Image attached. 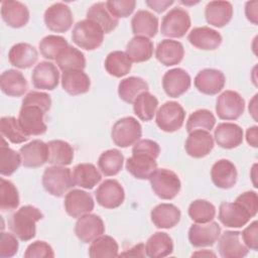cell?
<instances>
[{"mask_svg":"<svg viewBox=\"0 0 258 258\" xmlns=\"http://www.w3.org/2000/svg\"><path fill=\"white\" fill-rule=\"evenodd\" d=\"M43 218L41 211L34 206L19 208L9 219L10 231L21 241H29L35 237L36 223Z\"/></svg>","mask_w":258,"mask_h":258,"instance_id":"1","label":"cell"},{"mask_svg":"<svg viewBox=\"0 0 258 258\" xmlns=\"http://www.w3.org/2000/svg\"><path fill=\"white\" fill-rule=\"evenodd\" d=\"M44 189L53 197L60 198L75 186L71 169L66 166L52 165L46 167L41 178Z\"/></svg>","mask_w":258,"mask_h":258,"instance_id":"2","label":"cell"},{"mask_svg":"<svg viewBox=\"0 0 258 258\" xmlns=\"http://www.w3.org/2000/svg\"><path fill=\"white\" fill-rule=\"evenodd\" d=\"M104 31L100 25L90 19L77 22L72 31L75 44L86 50H94L101 46L104 40Z\"/></svg>","mask_w":258,"mask_h":258,"instance_id":"3","label":"cell"},{"mask_svg":"<svg viewBox=\"0 0 258 258\" xmlns=\"http://www.w3.org/2000/svg\"><path fill=\"white\" fill-rule=\"evenodd\" d=\"M149 181L154 194L162 200L174 199L181 187L177 174L167 168H156L150 175Z\"/></svg>","mask_w":258,"mask_h":258,"instance_id":"4","label":"cell"},{"mask_svg":"<svg viewBox=\"0 0 258 258\" xmlns=\"http://www.w3.org/2000/svg\"><path fill=\"white\" fill-rule=\"evenodd\" d=\"M142 135V127L134 117H124L116 121L111 130L113 142L121 148L134 145Z\"/></svg>","mask_w":258,"mask_h":258,"instance_id":"5","label":"cell"},{"mask_svg":"<svg viewBox=\"0 0 258 258\" xmlns=\"http://www.w3.org/2000/svg\"><path fill=\"white\" fill-rule=\"evenodd\" d=\"M184 118L185 111L183 107L175 101H168L162 104L156 112L155 122L159 129L171 133L182 127Z\"/></svg>","mask_w":258,"mask_h":258,"instance_id":"6","label":"cell"},{"mask_svg":"<svg viewBox=\"0 0 258 258\" xmlns=\"http://www.w3.org/2000/svg\"><path fill=\"white\" fill-rule=\"evenodd\" d=\"M189 27L190 17L188 12L181 7H174L163 16L160 31L164 36L180 38L184 36Z\"/></svg>","mask_w":258,"mask_h":258,"instance_id":"7","label":"cell"},{"mask_svg":"<svg viewBox=\"0 0 258 258\" xmlns=\"http://www.w3.org/2000/svg\"><path fill=\"white\" fill-rule=\"evenodd\" d=\"M45 113L46 112L39 106L21 105L18 122L28 136H37L46 132L47 127L43 120Z\"/></svg>","mask_w":258,"mask_h":258,"instance_id":"8","label":"cell"},{"mask_svg":"<svg viewBox=\"0 0 258 258\" xmlns=\"http://www.w3.org/2000/svg\"><path fill=\"white\" fill-rule=\"evenodd\" d=\"M245 110V101L242 96L235 91L227 90L217 99L216 112L222 120H237Z\"/></svg>","mask_w":258,"mask_h":258,"instance_id":"9","label":"cell"},{"mask_svg":"<svg viewBox=\"0 0 258 258\" xmlns=\"http://www.w3.org/2000/svg\"><path fill=\"white\" fill-rule=\"evenodd\" d=\"M73 21L74 17L70 7L62 2L50 5L44 12V23L53 32H67L72 27Z\"/></svg>","mask_w":258,"mask_h":258,"instance_id":"10","label":"cell"},{"mask_svg":"<svg viewBox=\"0 0 258 258\" xmlns=\"http://www.w3.org/2000/svg\"><path fill=\"white\" fill-rule=\"evenodd\" d=\"M97 203L105 209L120 207L125 199V191L116 179H105L95 190Z\"/></svg>","mask_w":258,"mask_h":258,"instance_id":"11","label":"cell"},{"mask_svg":"<svg viewBox=\"0 0 258 258\" xmlns=\"http://www.w3.org/2000/svg\"><path fill=\"white\" fill-rule=\"evenodd\" d=\"M221 235V227L217 222L194 224L188 230V240L196 248L213 246Z\"/></svg>","mask_w":258,"mask_h":258,"instance_id":"12","label":"cell"},{"mask_svg":"<svg viewBox=\"0 0 258 258\" xmlns=\"http://www.w3.org/2000/svg\"><path fill=\"white\" fill-rule=\"evenodd\" d=\"M64 210L69 216L75 219L91 213L95 204L92 196L82 189H72L64 197Z\"/></svg>","mask_w":258,"mask_h":258,"instance_id":"13","label":"cell"},{"mask_svg":"<svg viewBox=\"0 0 258 258\" xmlns=\"http://www.w3.org/2000/svg\"><path fill=\"white\" fill-rule=\"evenodd\" d=\"M219 221L228 228H242L251 218V214L238 202H223L219 207Z\"/></svg>","mask_w":258,"mask_h":258,"instance_id":"14","label":"cell"},{"mask_svg":"<svg viewBox=\"0 0 258 258\" xmlns=\"http://www.w3.org/2000/svg\"><path fill=\"white\" fill-rule=\"evenodd\" d=\"M104 233V222L95 214L89 213L80 217L75 225V234L83 243H91Z\"/></svg>","mask_w":258,"mask_h":258,"instance_id":"15","label":"cell"},{"mask_svg":"<svg viewBox=\"0 0 258 258\" xmlns=\"http://www.w3.org/2000/svg\"><path fill=\"white\" fill-rule=\"evenodd\" d=\"M190 84V76L180 68L167 71L162 78V88L165 94L171 98L180 97L189 89Z\"/></svg>","mask_w":258,"mask_h":258,"instance_id":"16","label":"cell"},{"mask_svg":"<svg viewBox=\"0 0 258 258\" xmlns=\"http://www.w3.org/2000/svg\"><path fill=\"white\" fill-rule=\"evenodd\" d=\"M218 240V250L223 258H242L249 252L243 242L241 232L225 231Z\"/></svg>","mask_w":258,"mask_h":258,"instance_id":"17","label":"cell"},{"mask_svg":"<svg viewBox=\"0 0 258 258\" xmlns=\"http://www.w3.org/2000/svg\"><path fill=\"white\" fill-rule=\"evenodd\" d=\"M31 82L35 89L53 90L59 82V72L50 61L38 62L31 74Z\"/></svg>","mask_w":258,"mask_h":258,"instance_id":"18","label":"cell"},{"mask_svg":"<svg viewBox=\"0 0 258 258\" xmlns=\"http://www.w3.org/2000/svg\"><path fill=\"white\" fill-rule=\"evenodd\" d=\"M214 148V137L209 131L195 130L188 133L185 140L184 149L194 158L207 156Z\"/></svg>","mask_w":258,"mask_h":258,"instance_id":"19","label":"cell"},{"mask_svg":"<svg viewBox=\"0 0 258 258\" xmlns=\"http://www.w3.org/2000/svg\"><path fill=\"white\" fill-rule=\"evenodd\" d=\"M194 83L199 92L213 96L222 91L226 83V78L219 70L205 69L198 73Z\"/></svg>","mask_w":258,"mask_h":258,"instance_id":"20","label":"cell"},{"mask_svg":"<svg viewBox=\"0 0 258 258\" xmlns=\"http://www.w3.org/2000/svg\"><path fill=\"white\" fill-rule=\"evenodd\" d=\"M19 153L21 155L22 165L25 167L36 168L47 162L48 159V147L47 143L42 140L34 139L29 143L23 145Z\"/></svg>","mask_w":258,"mask_h":258,"instance_id":"21","label":"cell"},{"mask_svg":"<svg viewBox=\"0 0 258 258\" xmlns=\"http://www.w3.org/2000/svg\"><path fill=\"white\" fill-rule=\"evenodd\" d=\"M237 168L229 159H219L212 166L211 178L217 187L223 189L233 187L237 182Z\"/></svg>","mask_w":258,"mask_h":258,"instance_id":"22","label":"cell"},{"mask_svg":"<svg viewBox=\"0 0 258 258\" xmlns=\"http://www.w3.org/2000/svg\"><path fill=\"white\" fill-rule=\"evenodd\" d=\"M187 40L199 49L214 50L221 45L223 39L217 30L208 26H200L190 30Z\"/></svg>","mask_w":258,"mask_h":258,"instance_id":"23","label":"cell"},{"mask_svg":"<svg viewBox=\"0 0 258 258\" xmlns=\"http://www.w3.org/2000/svg\"><path fill=\"white\" fill-rule=\"evenodd\" d=\"M1 16L4 22L13 28H20L27 24L29 11L26 5L19 1H3L1 4Z\"/></svg>","mask_w":258,"mask_h":258,"instance_id":"24","label":"cell"},{"mask_svg":"<svg viewBox=\"0 0 258 258\" xmlns=\"http://www.w3.org/2000/svg\"><path fill=\"white\" fill-rule=\"evenodd\" d=\"M214 139L220 147L232 149L243 142V130L235 123H220L214 131Z\"/></svg>","mask_w":258,"mask_h":258,"instance_id":"25","label":"cell"},{"mask_svg":"<svg viewBox=\"0 0 258 258\" xmlns=\"http://www.w3.org/2000/svg\"><path fill=\"white\" fill-rule=\"evenodd\" d=\"M184 55V48L181 42L172 39L161 40L155 49V57L165 67L178 64Z\"/></svg>","mask_w":258,"mask_h":258,"instance_id":"26","label":"cell"},{"mask_svg":"<svg viewBox=\"0 0 258 258\" xmlns=\"http://www.w3.org/2000/svg\"><path fill=\"white\" fill-rule=\"evenodd\" d=\"M180 210L172 204H159L150 213L151 222L158 229H170L180 221Z\"/></svg>","mask_w":258,"mask_h":258,"instance_id":"27","label":"cell"},{"mask_svg":"<svg viewBox=\"0 0 258 258\" xmlns=\"http://www.w3.org/2000/svg\"><path fill=\"white\" fill-rule=\"evenodd\" d=\"M127 171L138 179H149L150 175L157 168L155 158L143 154L132 153V155L126 160Z\"/></svg>","mask_w":258,"mask_h":258,"instance_id":"28","label":"cell"},{"mask_svg":"<svg viewBox=\"0 0 258 258\" xmlns=\"http://www.w3.org/2000/svg\"><path fill=\"white\" fill-rule=\"evenodd\" d=\"M8 59L10 64L17 69L31 68L38 59V52L34 46L26 42H19L14 44L9 52Z\"/></svg>","mask_w":258,"mask_h":258,"instance_id":"29","label":"cell"},{"mask_svg":"<svg viewBox=\"0 0 258 258\" xmlns=\"http://www.w3.org/2000/svg\"><path fill=\"white\" fill-rule=\"evenodd\" d=\"M131 28L135 36L151 38L158 31V18L148 10H138L131 19Z\"/></svg>","mask_w":258,"mask_h":258,"instance_id":"30","label":"cell"},{"mask_svg":"<svg viewBox=\"0 0 258 258\" xmlns=\"http://www.w3.org/2000/svg\"><path fill=\"white\" fill-rule=\"evenodd\" d=\"M233 16V6L229 1H211L206 5L205 17L215 27L227 25Z\"/></svg>","mask_w":258,"mask_h":258,"instance_id":"31","label":"cell"},{"mask_svg":"<svg viewBox=\"0 0 258 258\" xmlns=\"http://www.w3.org/2000/svg\"><path fill=\"white\" fill-rule=\"evenodd\" d=\"M61 87L68 94L77 96L89 92L91 81L83 70L67 71L61 75Z\"/></svg>","mask_w":258,"mask_h":258,"instance_id":"32","label":"cell"},{"mask_svg":"<svg viewBox=\"0 0 258 258\" xmlns=\"http://www.w3.org/2000/svg\"><path fill=\"white\" fill-rule=\"evenodd\" d=\"M1 91L10 97H21L27 91L28 85L24 76L16 70H7L0 78Z\"/></svg>","mask_w":258,"mask_h":258,"instance_id":"33","label":"cell"},{"mask_svg":"<svg viewBox=\"0 0 258 258\" xmlns=\"http://www.w3.org/2000/svg\"><path fill=\"white\" fill-rule=\"evenodd\" d=\"M173 251L171 237L165 232H156L151 235L145 245V254L150 258H163Z\"/></svg>","mask_w":258,"mask_h":258,"instance_id":"34","label":"cell"},{"mask_svg":"<svg viewBox=\"0 0 258 258\" xmlns=\"http://www.w3.org/2000/svg\"><path fill=\"white\" fill-rule=\"evenodd\" d=\"M73 180L75 185L86 189H92L101 179L102 174L93 163H79L73 169Z\"/></svg>","mask_w":258,"mask_h":258,"instance_id":"35","label":"cell"},{"mask_svg":"<svg viewBox=\"0 0 258 258\" xmlns=\"http://www.w3.org/2000/svg\"><path fill=\"white\" fill-rule=\"evenodd\" d=\"M126 54L132 62H143L153 54V42L144 36H134L126 45Z\"/></svg>","mask_w":258,"mask_h":258,"instance_id":"36","label":"cell"},{"mask_svg":"<svg viewBox=\"0 0 258 258\" xmlns=\"http://www.w3.org/2000/svg\"><path fill=\"white\" fill-rule=\"evenodd\" d=\"M87 19H90L100 25L105 33L113 31L119 23V19L114 17L108 10L106 2L93 4L87 10Z\"/></svg>","mask_w":258,"mask_h":258,"instance_id":"37","label":"cell"},{"mask_svg":"<svg viewBox=\"0 0 258 258\" xmlns=\"http://www.w3.org/2000/svg\"><path fill=\"white\" fill-rule=\"evenodd\" d=\"M48 159L52 165H70L74 159V149L70 143L63 140H50L47 142Z\"/></svg>","mask_w":258,"mask_h":258,"instance_id":"38","label":"cell"},{"mask_svg":"<svg viewBox=\"0 0 258 258\" xmlns=\"http://www.w3.org/2000/svg\"><path fill=\"white\" fill-rule=\"evenodd\" d=\"M148 84L139 77H129L121 80L118 85V95L126 103L133 104L134 100L142 92L148 91Z\"/></svg>","mask_w":258,"mask_h":258,"instance_id":"39","label":"cell"},{"mask_svg":"<svg viewBox=\"0 0 258 258\" xmlns=\"http://www.w3.org/2000/svg\"><path fill=\"white\" fill-rule=\"evenodd\" d=\"M132 68V61L126 54L121 50L111 51L105 59V69L107 73L113 77L121 78L126 76Z\"/></svg>","mask_w":258,"mask_h":258,"instance_id":"40","label":"cell"},{"mask_svg":"<svg viewBox=\"0 0 258 258\" xmlns=\"http://www.w3.org/2000/svg\"><path fill=\"white\" fill-rule=\"evenodd\" d=\"M55 61L62 73L72 70H84L86 68V58L84 53L71 45H68L58 54Z\"/></svg>","mask_w":258,"mask_h":258,"instance_id":"41","label":"cell"},{"mask_svg":"<svg viewBox=\"0 0 258 258\" xmlns=\"http://www.w3.org/2000/svg\"><path fill=\"white\" fill-rule=\"evenodd\" d=\"M118 251V243L113 237L108 235H101L91 242L89 247V256L92 258L116 257L119 256Z\"/></svg>","mask_w":258,"mask_h":258,"instance_id":"42","label":"cell"},{"mask_svg":"<svg viewBox=\"0 0 258 258\" xmlns=\"http://www.w3.org/2000/svg\"><path fill=\"white\" fill-rule=\"evenodd\" d=\"M124 156L118 149H109L101 153L98 159V166L106 176H114L123 167Z\"/></svg>","mask_w":258,"mask_h":258,"instance_id":"43","label":"cell"},{"mask_svg":"<svg viewBox=\"0 0 258 258\" xmlns=\"http://www.w3.org/2000/svg\"><path fill=\"white\" fill-rule=\"evenodd\" d=\"M158 107V100L148 91L142 92L133 102L134 114L142 121H150Z\"/></svg>","mask_w":258,"mask_h":258,"instance_id":"44","label":"cell"},{"mask_svg":"<svg viewBox=\"0 0 258 258\" xmlns=\"http://www.w3.org/2000/svg\"><path fill=\"white\" fill-rule=\"evenodd\" d=\"M0 131L2 137L14 144H20L29 139V136L21 128L18 119L13 116H4L0 119Z\"/></svg>","mask_w":258,"mask_h":258,"instance_id":"45","label":"cell"},{"mask_svg":"<svg viewBox=\"0 0 258 258\" xmlns=\"http://www.w3.org/2000/svg\"><path fill=\"white\" fill-rule=\"evenodd\" d=\"M189 218L198 224H206L214 220L216 207L207 200H195L190 203L187 210Z\"/></svg>","mask_w":258,"mask_h":258,"instance_id":"46","label":"cell"},{"mask_svg":"<svg viewBox=\"0 0 258 258\" xmlns=\"http://www.w3.org/2000/svg\"><path fill=\"white\" fill-rule=\"evenodd\" d=\"M22 163L20 153L7 146L5 138L2 137L0 147V173L5 176L13 174Z\"/></svg>","mask_w":258,"mask_h":258,"instance_id":"47","label":"cell"},{"mask_svg":"<svg viewBox=\"0 0 258 258\" xmlns=\"http://www.w3.org/2000/svg\"><path fill=\"white\" fill-rule=\"evenodd\" d=\"M69 45L67 39L59 35L49 34L44 36L39 42V51L46 59H56L58 54Z\"/></svg>","mask_w":258,"mask_h":258,"instance_id":"48","label":"cell"},{"mask_svg":"<svg viewBox=\"0 0 258 258\" xmlns=\"http://www.w3.org/2000/svg\"><path fill=\"white\" fill-rule=\"evenodd\" d=\"M216 124L214 114L207 109H200L192 112L186 122V131L189 133L195 130L211 131Z\"/></svg>","mask_w":258,"mask_h":258,"instance_id":"49","label":"cell"},{"mask_svg":"<svg viewBox=\"0 0 258 258\" xmlns=\"http://www.w3.org/2000/svg\"><path fill=\"white\" fill-rule=\"evenodd\" d=\"M19 205V194L14 183L5 178H1L0 184V209L11 211Z\"/></svg>","mask_w":258,"mask_h":258,"instance_id":"50","label":"cell"},{"mask_svg":"<svg viewBox=\"0 0 258 258\" xmlns=\"http://www.w3.org/2000/svg\"><path fill=\"white\" fill-rule=\"evenodd\" d=\"M106 6L110 13L118 18H125L132 14L135 9L136 2L134 0H109Z\"/></svg>","mask_w":258,"mask_h":258,"instance_id":"51","label":"cell"},{"mask_svg":"<svg viewBox=\"0 0 258 258\" xmlns=\"http://www.w3.org/2000/svg\"><path fill=\"white\" fill-rule=\"evenodd\" d=\"M17 237L12 233L1 232L0 236V257L9 258L13 257L19 248V243L16 239Z\"/></svg>","mask_w":258,"mask_h":258,"instance_id":"52","label":"cell"},{"mask_svg":"<svg viewBox=\"0 0 258 258\" xmlns=\"http://www.w3.org/2000/svg\"><path fill=\"white\" fill-rule=\"evenodd\" d=\"M26 258H52L54 252L50 245L44 241H35L28 245L24 252Z\"/></svg>","mask_w":258,"mask_h":258,"instance_id":"53","label":"cell"},{"mask_svg":"<svg viewBox=\"0 0 258 258\" xmlns=\"http://www.w3.org/2000/svg\"><path fill=\"white\" fill-rule=\"evenodd\" d=\"M21 105L39 106L45 112H47L51 107V99H50V96L44 92L30 91L23 98Z\"/></svg>","mask_w":258,"mask_h":258,"instance_id":"54","label":"cell"},{"mask_svg":"<svg viewBox=\"0 0 258 258\" xmlns=\"http://www.w3.org/2000/svg\"><path fill=\"white\" fill-rule=\"evenodd\" d=\"M132 153H143L156 159L159 156L160 147L157 142L151 139H139L133 145Z\"/></svg>","mask_w":258,"mask_h":258,"instance_id":"55","label":"cell"},{"mask_svg":"<svg viewBox=\"0 0 258 258\" xmlns=\"http://www.w3.org/2000/svg\"><path fill=\"white\" fill-rule=\"evenodd\" d=\"M244 244L248 249L257 250L258 249V222L253 221L249 226H247L241 233Z\"/></svg>","mask_w":258,"mask_h":258,"instance_id":"56","label":"cell"},{"mask_svg":"<svg viewBox=\"0 0 258 258\" xmlns=\"http://www.w3.org/2000/svg\"><path fill=\"white\" fill-rule=\"evenodd\" d=\"M240 203L250 214L252 217H255L258 212V197L256 191L248 190L237 197L235 200Z\"/></svg>","mask_w":258,"mask_h":258,"instance_id":"57","label":"cell"},{"mask_svg":"<svg viewBox=\"0 0 258 258\" xmlns=\"http://www.w3.org/2000/svg\"><path fill=\"white\" fill-rule=\"evenodd\" d=\"M174 2L172 0H147V1H145V4L157 13H161V12L165 11Z\"/></svg>","mask_w":258,"mask_h":258,"instance_id":"58","label":"cell"},{"mask_svg":"<svg viewBox=\"0 0 258 258\" xmlns=\"http://www.w3.org/2000/svg\"><path fill=\"white\" fill-rule=\"evenodd\" d=\"M257 1H249L245 5L246 17L253 24H257Z\"/></svg>","mask_w":258,"mask_h":258,"instance_id":"59","label":"cell"},{"mask_svg":"<svg viewBox=\"0 0 258 258\" xmlns=\"http://www.w3.org/2000/svg\"><path fill=\"white\" fill-rule=\"evenodd\" d=\"M145 246L144 244L140 243L138 245H135L133 248L129 249L128 251L121 253L119 256H139V257H143L145 256Z\"/></svg>","mask_w":258,"mask_h":258,"instance_id":"60","label":"cell"},{"mask_svg":"<svg viewBox=\"0 0 258 258\" xmlns=\"http://www.w3.org/2000/svg\"><path fill=\"white\" fill-rule=\"evenodd\" d=\"M257 132H258V127L257 126H252L249 127L246 131V140L249 145L252 147H257Z\"/></svg>","mask_w":258,"mask_h":258,"instance_id":"61","label":"cell"},{"mask_svg":"<svg viewBox=\"0 0 258 258\" xmlns=\"http://www.w3.org/2000/svg\"><path fill=\"white\" fill-rule=\"evenodd\" d=\"M256 98H257V94L254 96V98L251 100V102L249 104V112L252 114V116L255 120H257V118H256V113H257V111H256Z\"/></svg>","mask_w":258,"mask_h":258,"instance_id":"62","label":"cell"},{"mask_svg":"<svg viewBox=\"0 0 258 258\" xmlns=\"http://www.w3.org/2000/svg\"><path fill=\"white\" fill-rule=\"evenodd\" d=\"M192 256H216L214 253H212V252H209V251H207V250H204V251H202V252H197V253H194L192 254Z\"/></svg>","mask_w":258,"mask_h":258,"instance_id":"63","label":"cell"}]
</instances>
